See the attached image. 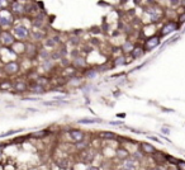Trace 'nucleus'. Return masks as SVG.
<instances>
[{"instance_id": "nucleus-22", "label": "nucleus", "mask_w": 185, "mask_h": 170, "mask_svg": "<svg viewBox=\"0 0 185 170\" xmlns=\"http://www.w3.org/2000/svg\"><path fill=\"white\" fill-rule=\"evenodd\" d=\"M32 37L34 40H37V41H41V40H43L45 33L43 32H38V31H33L32 32Z\"/></svg>"}, {"instance_id": "nucleus-12", "label": "nucleus", "mask_w": 185, "mask_h": 170, "mask_svg": "<svg viewBox=\"0 0 185 170\" xmlns=\"http://www.w3.org/2000/svg\"><path fill=\"white\" fill-rule=\"evenodd\" d=\"M123 168L124 170H136L137 168V163L133 158H128L124 160V163H123Z\"/></svg>"}, {"instance_id": "nucleus-20", "label": "nucleus", "mask_w": 185, "mask_h": 170, "mask_svg": "<svg viewBox=\"0 0 185 170\" xmlns=\"http://www.w3.org/2000/svg\"><path fill=\"white\" fill-rule=\"evenodd\" d=\"M13 86H14V84L12 81H9V80H3L0 83V89H3V90H8V89H12Z\"/></svg>"}, {"instance_id": "nucleus-39", "label": "nucleus", "mask_w": 185, "mask_h": 170, "mask_svg": "<svg viewBox=\"0 0 185 170\" xmlns=\"http://www.w3.org/2000/svg\"><path fill=\"white\" fill-rule=\"evenodd\" d=\"M151 170H165V169L162 166H156V168H152Z\"/></svg>"}, {"instance_id": "nucleus-30", "label": "nucleus", "mask_w": 185, "mask_h": 170, "mask_svg": "<svg viewBox=\"0 0 185 170\" xmlns=\"http://www.w3.org/2000/svg\"><path fill=\"white\" fill-rule=\"evenodd\" d=\"M75 65H80V66H84L85 65V60L83 59V57H80V59H76L75 60Z\"/></svg>"}, {"instance_id": "nucleus-41", "label": "nucleus", "mask_w": 185, "mask_h": 170, "mask_svg": "<svg viewBox=\"0 0 185 170\" xmlns=\"http://www.w3.org/2000/svg\"><path fill=\"white\" fill-rule=\"evenodd\" d=\"M110 125H121V122H110Z\"/></svg>"}, {"instance_id": "nucleus-9", "label": "nucleus", "mask_w": 185, "mask_h": 170, "mask_svg": "<svg viewBox=\"0 0 185 170\" xmlns=\"http://www.w3.org/2000/svg\"><path fill=\"white\" fill-rule=\"evenodd\" d=\"M69 135H70V137L74 141H76V142H81V141H84L85 135H84V132L80 131V130H70Z\"/></svg>"}, {"instance_id": "nucleus-34", "label": "nucleus", "mask_w": 185, "mask_h": 170, "mask_svg": "<svg viewBox=\"0 0 185 170\" xmlns=\"http://www.w3.org/2000/svg\"><path fill=\"white\" fill-rule=\"evenodd\" d=\"M18 131H8L5 132V133H3V135H0V137H5V136H9V135H14V133H17Z\"/></svg>"}, {"instance_id": "nucleus-27", "label": "nucleus", "mask_w": 185, "mask_h": 170, "mask_svg": "<svg viewBox=\"0 0 185 170\" xmlns=\"http://www.w3.org/2000/svg\"><path fill=\"white\" fill-rule=\"evenodd\" d=\"M48 133L47 131H42V132H34V133L32 135V137H45V136Z\"/></svg>"}, {"instance_id": "nucleus-15", "label": "nucleus", "mask_w": 185, "mask_h": 170, "mask_svg": "<svg viewBox=\"0 0 185 170\" xmlns=\"http://www.w3.org/2000/svg\"><path fill=\"white\" fill-rule=\"evenodd\" d=\"M29 90L32 93H34V94H42V93H45L46 89H45V86H42V85L34 83V84L29 85Z\"/></svg>"}, {"instance_id": "nucleus-25", "label": "nucleus", "mask_w": 185, "mask_h": 170, "mask_svg": "<svg viewBox=\"0 0 185 170\" xmlns=\"http://www.w3.org/2000/svg\"><path fill=\"white\" fill-rule=\"evenodd\" d=\"M123 64H126L124 56H118V57H116V60H114V66H119V65H123Z\"/></svg>"}, {"instance_id": "nucleus-2", "label": "nucleus", "mask_w": 185, "mask_h": 170, "mask_svg": "<svg viewBox=\"0 0 185 170\" xmlns=\"http://www.w3.org/2000/svg\"><path fill=\"white\" fill-rule=\"evenodd\" d=\"M0 42H1L3 46L5 47H10L15 43V37H14L13 33L8 32V31H3L1 34H0Z\"/></svg>"}, {"instance_id": "nucleus-38", "label": "nucleus", "mask_w": 185, "mask_h": 170, "mask_svg": "<svg viewBox=\"0 0 185 170\" xmlns=\"http://www.w3.org/2000/svg\"><path fill=\"white\" fill-rule=\"evenodd\" d=\"M161 131H162L164 133H166V135H169V133H170V130H169V128H166V127H164V128L161 130Z\"/></svg>"}, {"instance_id": "nucleus-6", "label": "nucleus", "mask_w": 185, "mask_h": 170, "mask_svg": "<svg viewBox=\"0 0 185 170\" xmlns=\"http://www.w3.org/2000/svg\"><path fill=\"white\" fill-rule=\"evenodd\" d=\"M14 37H17V38H19V40H26L28 34H29V31L27 29V27L24 26H17V27H14Z\"/></svg>"}, {"instance_id": "nucleus-19", "label": "nucleus", "mask_w": 185, "mask_h": 170, "mask_svg": "<svg viewBox=\"0 0 185 170\" xmlns=\"http://www.w3.org/2000/svg\"><path fill=\"white\" fill-rule=\"evenodd\" d=\"M99 138H103V140H113V138H116V133H113V132L102 131V132H99Z\"/></svg>"}, {"instance_id": "nucleus-8", "label": "nucleus", "mask_w": 185, "mask_h": 170, "mask_svg": "<svg viewBox=\"0 0 185 170\" xmlns=\"http://www.w3.org/2000/svg\"><path fill=\"white\" fill-rule=\"evenodd\" d=\"M147 13L150 14V18L152 22H157L161 19V12L157 7H152V8H148L147 9Z\"/></svg>"}, {"instance_id": "nucleus-10", "label": "nucleus", "mask_w": 185, "mask_h": 170, "mask_svg": "<svg viewBox=\"0 0 185 170\" xmlns=\"http://www.w3.org/2000/svg\"><path fill=\"white\" fill-rule=\"evenodd\" d=\"M79 158H80V160H81L83 163H89V161H91V160H93L94 152H93V151H90L89 149H86V150H84L83 152L79 155Z\"/></svg>"}, {"instance_id": "nucleus-1", "label": "nucleus", "mask_w": 185, "mask_h": 170, "mask_svg": "<svg viewBox=\"0 0 185 170\" xmlns=\"http://www.w3.org/2000/svg\"><path fill=\"white\" fill-rule=\"evenodd\" d=\"M13 22H14V14L12 12L7 10V9L0 10V27L7 28L9 26H12Z\"/></svg>"}, {"instance_id": "nucleus-31", "label": "nucleus", "mask_w": 185, "mask_h": 170, "mask_svg": "<svg viewBox=\"0 0 185 170\" xmlns=\"http://www.w3.org/2000/svg\"><path fill=\"white\" fill-rule=\"evenodd\" d=\"M166 160H169V161L173 163V164H178V161H179V160H176V159L173 158V156H169V155H166Z\"/></svg>"}, {"instance_id": "nucleus-43", "label": "nucleus", "mask_w": 185, "mask_h": 170, "mask_svg": "<svg viewBox=\"0 0 185 170\" xmlns=\"http://www.w3.org/2000/svg\"><path fill=\"white\" fill-rule=\"evenodd\" d=\"M1 32H3V31H1V27H0V34H1Z\"/></svg>"}, {"instance_id": "nucleus-16", "label": "nucleus", "mask_w": 185, "mask_h": 170, "mask_svg": "<svg viewBox=\"0 0 185 170\" xmlns=\"http://www.w3.org/2000/svg\"><path fill=\"white\" fill-rule=\"evenodd\" d=\"M143 53H145V50L142 48L141 46H136L135 48L132 50V52H131V55H132V57H133V59H140V57L143 56Z\"/></svg>"}, {"instance_id": "nucleus-5", "label": "nucleus", "mask_w": 185, "mask_h": 170, "mask_svg": "<svg viewBox=\"0 0 185 170\" xmlns=\"http://www.w3.org/2000/svg\"><path fill=\"white\" fill-rule=\"evenodd\" d=\"M179 29V23L176 22H167L166 24L161 28V36H167L170 33H173L174 31Z\"/></svg>"}, {"instance_id": "nucleus-7", "label": "nucleus", "mask_w": 185, "mask_h": 170, "mask_svg": "<svg viewBox=\"0 0 185 170\" xmlns=\"http://www.w3.org/2000/svg\"><path fill=\"white\" fill-rule=\"evenodd\" d=\"M160 43V37L159 36H152V37H150L148 40L146 41V43H145V47H146V50H154L155 47H157Z\"/></svg>"}, {"instance_id": "nucleus-32", "label": "nucleus", "mask_w": 185, "mask_h": 170, "mask_svg": "<svg viewBox=\"0 0 185 170\" xmlns=\"http://www.w3.org/2000/svg\"><path fill=\"white\" fill-rule=\"evenodd\" d=\"M178 170H185V161H178Z\"/></svg>"}, {"instance_id": "nucleus-11", "label": "nucleus", "mask_w": 185, "mask_h": 170, "mask_svg": "<svg viewBox=\"0 0 185 170\" xmlns=\"http://www.w3.org/2000/svg\"><path fill=\"white\" fill-rule=\"evenodd\" d=\"M26 45L23 43L22 41H19V42H15L13 46H12V51L14 53H24L26 52Z\"/></svg>"}, {"instance_id": "nucleus-45", "label": "nucleus", "mask_w": 185, "mask_h": 170, "mask_svg": "<svg viewBox=\"0 0 185 170\" xmlns=\"http://www.w3.org/2000/svg\"><path fill=\"white\" fill-rule=\"evenodd\" d=\"M0 152H1V150H0Z\"/></svg>"}, {"instance_id": "nucleus-13", "label": "nucleus", "mask_w": 185, "mask_h": 170, "mask_svg": "<svg viewBox=\"0 0 185 170\" xmlns=\"http://www.w3.org/2000/svg\"><path fill=\"white\" fill-rule=\"evenodd\" d=\"M28 88L29 86H28L27 83H24V81H17V83H14V86H13V89L17 93H24L28 90Z\"/></svg>"}, {"instance_id": "nucleus-29", "label": "nucleus", "mask_w": 185, "mask_h": 170, "mask_svg": "<svg viewBox=\"0 0 185 170\" xmlns=\"http://www.w3.org/2000/svg\"><path fill=\"white\" fill-rule=\"evenodd\" d=\"M97 71H95V70H90V71H88V74H86V76L88 78H90V79H94V78H95L97 76Z\"/></svg>"}, {"instance_id": "nucleus-37", "label": "nucleus", "mask_w": 185, "mask_h": 170, "mask_svg": "<svg viewBox=\"0 0 185 170\" xmlns=\"http://www.w3.org/2000/svg\"><path fill=\"white\" fill-rule=\"evenodd\" d=\"M185 22V14H181L179 18V23H184Z\"/></svg>"}, {"instance_id": "nucleus-26", "label": "nucleus", "mask_w": 185, "mask_h": 170, "mask_svg": "<svg viewBox=\"0 0 185 170\" xmlns=\"http://www.w3.org/2000/svg\"><path fill=\"white\" fill-rule=\"evenodd\" d=\"M36 83L39 84V85H42V86H46V85L48 84V79H46V78H38Z\"/></svg>"}, {"instance_id": "nucleus-24", "label": "nucleus", "mask_w": 185, "mask_h": 170, "mask_svg": "<svg viewBox=\"0 0 185 170\" xmlns=\"http://www.w3.org/2000/svg\"><path fill=\"white\" fill-rule=\"evenodd\" d=\"M133 48H135V47H133V45H132L129 41L124 42V45H123V51H124V52H132V50H133Z\"/></svg>"}, {"instance_id": "nucleus-40", "label": "nucleus", "mask_w": 185, "mask_h": 170, "mask_svg": "<svg viewBox=\"0 0 185 170\" xmlns=\"http://www.w3.org/2000/svg\"><path fill=\"white\" fill-rule=\"evenodd\" d=\"M86 170H99V169H98L97 166H89Z\"/></svg>"}, {"instance_id": "nucleus-21", "label": "nucleus", "mask_w": 185, "mask_h": 170, "mask_svg": "<svg viewBox=\"0 0 185 170\" xmlns=\"http://www.w3.org/2000/svg\"><path fill=\"white\" fill-rule=\"evenodd\" d=\"M117 155H118V158H121L122 160L128 159V151H126L124 149H118L117 150Z\"/></svg>"}, {"instance_id": "nucleus-44", "label": "nucleus", "mask_w": 185, "mask_h": 170, "mask_svg": "<svg viewBox=\"0 0 185 170\" xmlns=\"http://www.w3.org/2000/svg\"><path fill=\"white\" fill-rule=\"evenodd\" d=\"M0 71H1V67H0Z\"/></svg>"}, {"instance_id": "nucleus-42", "label": "nucleus", "mask_w": 185, "mask_h": 170, "mask_svg": "<svg viewBox=\"0 0 185 170\" xmlns=\"http://www.w3.org/2000/svg\"><path fill=\"white\" fill-rule=\"evenodd\" d=\"M3 9H4L3 8V1H0V10H3Z\"/></svg>"}, {"instance_id": "nucleus-14", "label": "nucleus", "mask_w": 185, "mask_h": 170, "mask_svg": "<svg viewBox=\"0 0 185 170\" xmlns=\"http://www.w3.org/2000/svg\"><path fill=\"white\" fill-rule=\"evenodd\" d=\"M140 146H141V150L143 151V152H146V154H156V149L152 145H150L147 142H142Z\"/></svg>"}, {"instance_id": "nucleus-17", "label": "nucleus", "mask_w": 185, "mask_h": 170, "mask_svg": "<svg viewBox=\"0 0 185 170\" xmlns=\"http://www.w3.org/2000/svg\"><path fill=\"white\" fill-rule=\"evenodd\" d=\"M26 52L29 56H36L39 51H38V47H37L34 43H29V45H27V47H26Z\"/></svg>"}, {"instance_id": "nucleus-23", "label": "nucleus", "mask_w": 185, "mask_h": 170, "mask_svg": "<svg viewBox=\"0 0 185 170\" xmlns=\"http://www.w3.org/2000/svg\"><path fill=\"white\" fill-rule=\"evenodd\" d=\"M98 122H102L100 119H93V118H86V119H80L79 123L81 125H89V123H98Z\"/></svg>"}, {"instance_id": "nucleus-33", "label": "nucleus", "mask_w": 185, "mask_h": 170, "mask_svg": "<svg viewBox=\"0 0 185 170\" xmlns=\"http://www.w3.org/2000/svg\"><path fill=\"white\" fill-rule=\"evenodd\" d=\"M45 66H46V69H51V66H53V62L50 61V59H48V60L45 61Z\"/></svg>"}, {"instance_id": "nucleus-3", "label": "nucleus", "mask_w": 185, "mask_h": 170, "mask_svg": "<svg viewBox=\"0 0 185 170\" xmlns=\"http://www.w3.org/2000/svg\"><path fill=\"white\" fill-rule=\"evenodd\" d=\"M3 70H4V73H5L7 75H15L18 71L20 70V65L18 64V62H15V61H10V62H8L5 66L3 67Z\"/></svg>"}, {"instance_id": "nucleus-18", "label": "nucleus", "mask_w": 185, "mask_h": 170, "mask_svg": "<svg viewBox=\"0 0 185 170\" xmlns=\"http://www.w3.org/2000/svg\"><path fill=\"white\" fill-rule=\"evenodd\" d=\"M37 4L29 3L26 5V14H29V15H34V13L38 10V7H36Z\"/></svg>"}, {"instance_id": "nucleus-35", "label": "nucleus", "mask_w": 185, "mask_h": 170, "mask_svg": "<svg viewBox=\"0 0 185 170\" xmlns=\"http://www.w3.org/2000/svg\"><path fill=\"white\" fill-rule=\"evenodd\" d=\"M60 57H61V53H60V52H55V53L51 55V59H52V60H57V59H60Z\"/></svg>"}, {"instance_id": "nucleus-36", "label": "nucleus", "mask_w": 185, "mask_h": 170, "mask_svg": "<svg viewBox=\"0 0 185 170\" xmlns=\"http://www.w3.org/2000/svg\"><path fill=\"white\" fill-rule=\"evenodd\" d=\"M46 45L47 46H55L56 42L53 41V38H48V40H47V42H46Z\"/></svg>"}, {"instance_id": "nucleus-28", "label": "nucleus", "mask_w": 185, "mask_h": 170, "mask_svg": "<svg viewBox=\"0 0 185 170\" xmlns=\"http://www.w3.org/2000/svg\"><path fill=\"white\" fill-rule=\"evenodd\" d=\"M76 147L79 149V150H86V147H88V142H83V141H81V142H79L78 145H76Z\"/></svg>"}, {"instance_id": "nucleus-4", "label": "nucleus", "mask_w": 185, "mask_h": 170, "mask_svg": "<svg viewBox=\"0 0 185 170\" xmlns=\"http://www.w3.org/2000/svg\"><path fill=\"white\" fill-rule=\"evenodd\" d=\"M10 10L14 15H22V14L26 13V5L22 3H18V1H10Z\"/></svg>"}]
</instances>
